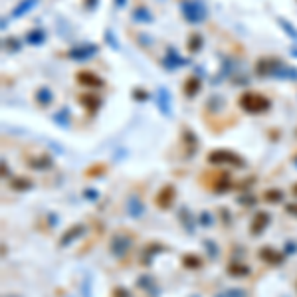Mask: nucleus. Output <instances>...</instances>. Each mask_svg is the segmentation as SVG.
<instances>
[{
    "instance_id": "47",
    "label": "nucleus",
    "mask_w": 297,
    "mask_h": 297,
    "mask_svg": "<svg viewBox=\"0 0 297 297\" xmlns=\"http://www.w3.org/2000/svg\"><path fill=\"white\" fill-rule=\"evenodd\" d=\"M295 289H297V282H295Z\"/></svg>"
},
{
    "instance_id": "44",
    "label": "nucleus",
    "mask_w": 297,
    "mask_h": 297,
    "mask_svg": "<svg viewBox=\"0 0 297 297\" xmlns=\"http://www.w3.org/2000/svg\"><path fill=\"white\" fill-rule=\"evenodd\" d=\"M291 56H295L297 58V50H291Z\"/></svg>"
},
{
    "instance_id": "36",
    "label": "nucleus",
    "mask_w": 297,
    "mask_h": 297,
    "mask_svg": "<svg viewBox=\"0 0 297 297\" xmlns=\"http://www.w3.org/2000/svg\"><path fill=\"white\" fill-rule=\"evenodd\" d=\"M133 97H137V99H141V101H147V99H149V93L143 90H133Z\"/></svg>"
},
{
    "instance_id": "1",
    "label": "nucleus",
    "mask_w": 297,
    "mask_h": 297,
    "mask_svg": "<svg viewBox=\"0 0 297 297\" xmlns=\"http://www.w3.org/2000/svg\"><path fill=\"white\" fill-rule=\"evenodd\" d=\"M238 105L242 111L250 113V115H259V113H266L270 109L271 101L268 95H264L259 91H244L238 97Z\"/></svg>"
},
{
    "instance_id": "39",
    "label": "nucleus",
    "mask_w": 297,
    "mask_h": 297,
    "mask_svg": "<svg viewBox=\"0 0 297 297\" xmlns=\"http://www.w3.org/2000/svg\"><path fill=\"white\" fill-rule=\"evenodd\" d=\"M105 36H107V42L113 46V50H119V44H115V40H113V34H111L109 30H107V34H105Z\"/></svg>"
},
{
    "instance_id": "3",
    "label": "nucleus",
    "mask_w": 297,
    "mask_h": 297,
    "mask_svg": "<svg viewBox=\"0 0 297 297\" xmlns=\"http://www.w3.org/2000/svg\"><path fill=\"white\" fill-rule=\"evenodd\" d=\"M206 161L210 165H232V167H246V161L238 153L228 151V149H218V151H212L206 156Z\"/></svg>"
},
{
    "instance_id": "25",
    "label": "nucleus",
    "mask_w": 297,
    "mask_h": 297,
    "mask_svg": "<svg viewBox=\"0 0 297 297\" xmlns=\"http://www.w3.org/2000/svg\"><path fill=\"white\" fill-rule=\"evenodd\" d=\"M202 44H204V38H202L200 34L193 32V34L188 36V42H186V50H188L190 54H196L200 48H202Z\"/></svg>"
},
{
    "instance_id": "6",
    "label": "nucleus",
    "mask_w": 297,
    "mask_h": 297,
    "mask_svg": "<svg viewBox=\"0 0 297 297\" xmlns=\"http://www.w3.org/2000/svg\"><path fill=\"white\" fill-rule=\"evenodd\" d=\"M279 67H282V60H277V58H259L256 62V74L264 76V78H268V76L273 78Z\"/></svg>"
},
{
    "instance_id": "4",
    "label": "nucleus",
    "mask_w": 297,
    "mask_h": 297,
    "mask_svg": "<svg viewBox=\"0 0 297 297\" xmlns=\"http://www.w3.org/2000/svg\"><path fill=\"white\" fill-rule=\"evenodd\" d=\"M131 246H133V238H131L129 234H115V236L111 238L109 250H111V254H113L117 259H121L127 256Z\"/></svg>"
},
{
    "instance_id": "21",
    "label": "nucleus",
    "mask_w": 297,
    "mask_h": 297,
    "mask_svg": "<svg viewBox=\"0 0 297 297\" xmlns=\"http://www.w3.org/2000/svg\"><path fill=\"white\" fill-rule=\"evenodd\" d=\"M26 42L30 46H42L46 42V32L40 30V28H34V30H30L26 34Z\"/></svg>"
},
{
    "instance_id": "5",
    "label": "nucleus",
    "mask_w": 297,
    "mask_h": 297,
    "mask_svg": "<svg viewBox=\"0 0 297 297\" xmlns=\"http://www.w3.org/2000/svg\"><path fill=\"white\" fill-rule=\"evenodd\" d=\"M76 81H78L79 85L91 88V90H99V88L105 85V79H101L95 72H91V69H81V72H78V74H76Z\"/></svg>"
},
{
    "instance_id": "27",
    "label": "nucleus",
    "mask_w": 297,
    "mask_h": 297,
    "mask_svg": "<svg viewBox=\"0 0 297 297\" xmlns=\"http://www.w3.org/2000/svg\"><path fill=\"white\" fill-rule=\"evenodd\" d=\"M159 107L165 115H170V95H168L167 90H159Z\"/></svg>"
},
{
    "instance_id": "43",
    "label": "nucleus",
    "mask_w": 297,
    "mask_h": 297,
    "mask_svg": "<svg viewBox=\"0 0 297 297\" xmlns=\"http://www.w3.org/2000/svg\"><path fill=\"white\" fill-rule=\"evenodd\" d=\"M291 194H293V196L297 198V184H293V186H291Z\"/></svg>"
},
{
    "instance_id": "13",
    "label": "nucleus",
    "mask_w": 297,
    "mask_h": 297,
    "mask_svg": "<svg viewBox=\"0 0 297 297\" xmlns=\"http://www.w3.org/2000/svg\"><path fill=\"white\" fill-rule=\"evenodd\" d=\"M26 163L30 168L34 170H50L54 167L52 156L48 155H34V156H26Z\"/></svg>"
},
{
    "instance_id": "19",
    "label": "nucleus",
    "mask_w": 297,
    "mask_h": 297,
    "mask_svg": "<svg viewBox=\"0 0 297 297\" xmlns=\"http://www.w3.org/2000/svg\"><path fill=\"white\" fill-rule=\"evenodd\" d=\"M228 273L234 275V277H248L250 275V268L242 264V261H238V259H234L228 264Z\"/></svg>"
},
{
    "instance_id": "28",
    "label": "nucleus",
    "mask_w": 297,
    "mask_h": 297,
    "mask_svg": "<svg viewBox=\"0 0 297 297\" xmlns=\"http://www.w3.org/2000/svg\"><path fill=\"white\" fill-rule=\"evenodd\" d=\"M54 123L56 125H60V127H69V123H72V115H69V111L67 109H62V111H58L56 115H54Z\"/></svg>"
},
{
    "instance_id": "24",
    "label": "nucleus",
    "mask_w": 297,
    "mask_h": 297,
    "mask_svg": "<svg viewBox=\"0 0 297 297\" xmlns=\"http://www.w3.org/2000/svg\"><path fill=\"white\" fill-rule=\"evenodd\" d=\"M273 78H277V79H295L297 81V67H291V65H284L282 64V67L275 72V76Z\"/></svg>"
},
{
    "instance_id": "9",
    "label": "nucleus",
    "mask_w": 297,
    "mask_h": 297,
    "mask_svg": "<svg viewBox=\"0 0 297 297\" xmlns=\"http://www.w3.org/2000/svg\"><path fill=\"white\" fill-rule=\"evenodd\" d=\"M258 256L266 264H270V266H282L285 259V254H282V252H277L275 248H271V246H264L261 250L258 252Z\"/></svg>"
},
{
    "instance_id": "7",
    "label": "nucleus",
    "mask_w": 297,
    "mask_h": 297,
    "mask_svg": "<svg viewBox=\"0 0 297 297\" xmlns=\"http://www.w3.org/2000/svg\"><path fill=\"white\" fill-rule=\"evenodd\" d=\"M174 198H177V188L172 186V184H165L155 196V204L161 210H167V208L172 206V202H174Z\"/></svg>"
},
{
    "instance_id": "41",
    "label": "nucleus",
    "mask_w": 297,
    "mask_h": 297,
    "mask_svg": "<svg viewBox=\"0 0 297 297\" xmlns=\"http://www.w3.org/2000/svg\"><path fill=\"white\" fill-rule=\"evenodd\" d=\"M97 2H99V0H85V6H90V8H95V6H97Z\"/></svg>"
},
{
    "instance_id": "38",
    "label": "nucleus",
    "mask_w": 297,
    "mask_h": 297,
    "mask_svg": "<svg viewBox=\"0 0 297 297\" xmlns=\"http://www.w3.org/2000/svg\"><path fill=\"white\" fill-rule=\"evenodd\" d=\"M285 212L289 216H297V202H291V204H285Z\"/></svg>"
},
{
    "instance_id": "23",
    "label": "nucleus",
    "mask_w": 297,
    "mask_h": 297,
    "mask_svg": "<svg viewBox=\"0 0 297 297\" xmlns=\"http://www.w3.org/2000/svg\"><path fill=\"white\" fill-rule=\"evenodd\" d=\"M182 266L186 270H200L202 268V258L196 256V254H186V256H182Z\"/></svg>"
},
{
    "instance_id": "12",
    "label": "nucleus",
    "mask_w": 297,
    "mask_h": 297,
    "mask_svg": "<svg viewBox=\"0 0 297 297\" xmlns=\"http://www.w3.org/2000/svg\"><path fill=\"white\" fill-rule=\"evenodd\" d=\"M79 103L85 107V111L88 113H97L99 111V107L103 103V99L99 97V95H95V93H83V95H79Z\"/></svg>"
},
{
    "instance_id": "35",
    "label": "nucleus",
    "mask_w": 297,
    "mask_h": 297,
    "mask_svg": "<svg viewBox=\"0 0 297 297\" xmlns=\"http://www.w3.org/2000/svg\"><path fill=\"white\" fill-rule=\"evenodd\" d=\"M83 194H85V198H88V200H97V196H99V193H97L95 188H85Z\"/></svg>"
},
{
    "instance_id": "32",
    "label": "nucleus",
    "mask_w": 297,
    "mask_h": 297,
    "mask_svg": "<svg viewBox=\"0 0 297 297\" xmlns=\"http://www.w3.org/2000/svg\"><path fill=\"white\" fill-rule=\"evenodd\" d=\"M277 24L282 26V30H284L285 34L289 36V38H291V40H297V28L291 26V24H289V22H287L285 18H277Z\"/></svg>"
},
{
    "instance_id": "45",
    "label": "nucleus",
    "mask_w": 297,
    "mask_h": 297,
    "mask_svg": "<svg viewBox=\"0 0 297 297\" xmlns=\"http://www.w3.org/2000/svg\"><path fill=\"white\" fill-rule=\"evenodd\" d=\"M293 165H295V167H297V155L293 156Z\"/></svg>"
},
{
    "instance_id": "14",
    "label": "nucleus",
    "mask_w": 297,
    "mask_h": 297,
    "mask_svg": "<svg viewBox=\"0 0 297 297\" xmlns=\"http://www.w3.org/2000/svg\"><path fill=\"white\" fill-rule=\"evenodd\" d=\"M40 4V0H20L16 6L12 8V12H10V18H22V16H26L30 10H34L36 6Z\"/></svg>"
},
{
    "instance_id": "37",
    "label": "nucleus",
    "mask_w": 297,
    "mask_h": 297,
    "mask_svg": "<svg viewBox=\"0 0 297 297\" xmlns=\"http://www.w3.org/2000/svg\"><path fill=\"white\" fill-rule=\"evenodd\" d=\"M113 297H131V293L125 287H115L113 289Z\"/></svg>"
},
{
    "instance_id": "34",
    "label": "nucleus",
    "mask_w": 297,
    "mask_h": 297,
    "mask_svg": "<svg viewBox=\"0 0 297 297\" xmlns=\"http://www.w3.org/2000/svg\"><path fill=\"white\" fill-rule=\"evenodd\" d=\"M204 248H206L208 258L210 259L218 258V246H216V242H212V240H204Z\"/></svg>"
},
{
    "instance_id": "10",
    "label": "nucleus",
    "mask_w": 297,
    "mask_h": 297,
    "mask_svg": "<svg viewBox=\"0 0 297 297\" xmlns=\"http://www.w3.org/2000/svg\"><path fill=\"white\" fill-rule=\"evenodd\" d=\"M270 220H271V216L266 212V210L256 212V216H254L252 224H250V232H252V236H259L261 232H266V228H268Z\"/></svg>"
},
{
    "instance_id": "40",
    "label": "nucleus",
    "mask_w": 297,
    "mask_h": 297,
    "mask_svg": "<svg viewBox=\"0 0 297 297\" xmlns=\"http://www.w3.org/2000/svg\"><path fill=\"white\" fill-rule=\"evenodd\" d=\"M291 252H297L295 242H287V246H285V256H287V254H291Z\"/></svg>"
},
{
    "instance_id": "42",
    "label": "nucleus",
    "mask_w": 297,
    "mask_h": 297,
    "mask_svg": "<svg viewBox=\"0 0 297 297\" xmlns=\"http://www.w3.org/2000/svg\"><path fill=\"white\" fill-rule=\"evenodd\" d=\"M125 2H127V0H115V6H117V8H123V6H125Z\"/></svg>"
},
{
    "instance_id": "17",
    "label": "nucleus",
    "mask_w": 297,
    "mask_h": 297,
    "mask_svg": "<svg viewBox=\"0 0 297 297\" xmlns=\"http://www.w3.org/2000/svg\"><path fill=\"white\" fill-rule=\"evenodd\" d=\"M127 212H129L131 218H139L143 212H145V204H143V200L137 194L129 196V200H127Z\"/></svg>"
},
{
    "instance_id": "15",
    "label": "nucleus",
    "mask_w": 297,
    "mask_h": 297,
    "mask_svg": "<svg viewBox=\"0 0 297 297\" xmlns=\"http://www.w3.org/2000/svg\"><path fill=\"white\" fill-rule=\"evenodd\" d=\"M202 88V81L196 78V76H188V78L184 79V83H182V93L188 97V99H193L198 95V91Z\"/></svg>"
},
{
    "instance_id": "22",
    "label": "nucleus",
    "mask_w": 297,
    "mask_h": 297,
    "mask_svg": "<svg viewBox=\"0 0 297 297\" xmlns=\"http://www.w3.org/2000/svg\"><path fill=\"white\" fill-rule=\"evenodd\" d=\"M10 186H12V190H16V193H24V190H30V188L34 186V182H32V179H28V177H18V179H12V181H10Z\"/></svg>"
},
{
    "instance_id": "2",
    "label": "nucleus",
    "mask_w": 297,
    "mask_h": 297,
    "mask_svg": "<svg viewBox=\"0 0 297 297\" xmlns=\"http://www.w3.org/2000/svg\"><path fill=\"white\" fill-rule=\"evenodd\" d=\"M181 14L188 24H202L206 20L208 10L200 0H184L181 4Z\"/></svg>"
},
{
    "instance_id": "29",
    "label": "nucleus",
    "mask_w": 297,
    "mask_h": 297,
    "mask_svg": "<svg viewBox=\"0 0 297 297\" xmlns=\"http://www.w3.org/2000/svg\"><path fill=\"white\" fill-rule=\"evenodd\" d=\"M182 141H184V145L188 147V156L194 153V149L198 147V141H196V137H194V133L190 129H184V133H182Z\"/></svg>"
},
{
    "instance_id": "46",
    "label": "nucleus",
    "mask_w": 297,
    "mask_h": 297,
    "mask_svg": "<svg viewBox=\"0 0 297 297\" xmlns=\"http://www.w3.org/2000/svg\"><path fill=\"white\" fill-rule=\"evenodd\" d=\"M4 297H18V295H4Z\"/></svg>"
},
{
    "instance_id": "33",
    "label": "nucleus",
    "mask_w": 297,
    "mask_h": 297,
    "mask_svg": "<svg viewBox=\"0 0 297 297\" xmlns=\"http://www.w3.org/2000/svg\"><path fill=\"white\" fill-rule=\"evenodd\" d=\"M198 224H200L202 228H210V226L214 224V218H212V214H210L208 210L200 212V214H198Z\"/></svg>"
},
{
    "instance_id": "8",
    "label": "nucleus",
    "mask_w": 297,
    "mask_h": 297,
    "mask_svg": "<svg viewBox=\"0 0 297 297\" xmlns=\"http://www.w3.org/2000/svg\"><path fill=\"white\" fill-rule=\"evenodd\" d=\"M99 52V48L95 44H83V46H78V48H72L67 52V58L69 60H76V62H83V60H90L95 54Z\"/></svg>"
},
{
    "instance_id": "20",
    "label": "nucleus",
    "mask_w": 297,
    "mask_h": 297,
    "mask_svg": "<svg viewBox=\"0 0 297 297\" xmlns=\"http://www.w3.org/2000/svg\"><path fill=\"white\" fill-rule=\"evenodd\" d=\"M165 62H167L168 69H174L177 65H184V64H186V60H184V58H181V56L177 54V50H174V48H168V50H167V58H165Z\"/></svg>"
},
{
    "instance_id": "11",
    "label": "nucleus",
    "mask_w": 297,
    "mask_h": 297,
    "mask_svg": "<svg viewBox=\"0 0 297 297\" xmlns=\"http://www.w3.org/2000/svg\"><path fill=\"white\" fill-rule=\"evenodd\" d=\"M85 234V226L83 224H76V226H72L69 230H65L62 234V238H60V248H67L69 244H74L78 238H81Z\"/></svg>"
},
{
    "instance_id": "18",
    "label": "nucleus",
    "mask_w": 297,
    "mask_h": 297,
    "mask_svg": "<svg viewBox=\"0 0 297 297\" xmlns=\"http://www.w3.org/2000/svg\"><path fill=\"white\" fill-rule=\"evenodd\" d=\"M131 18L139 24H151L153 22V14L149 12L147 6H135V10L131 12Z\"/></svg>"
},
{
    "instance_id": "30",
    "label": "nucleus",
    "mask_w": 297,
    "mask_h": 297,
    "mask_svg": "<svg viewBox=\"0 0 297 297\" xmlns=\"http://www.w3.org/2000/svg\"><path fill=\"white\" fill-rule=\"evenodd\" d=\"M264 200H266V202H271V204H277V202L284 200V193H282L279 188H270V190L264 193Z\"/></svg>"
},
{
    "instance_id": "16",
    "label": "nucleus",
    "mask_w": 297,
    "mask_h": 297,
    "mask_svg": "<svg viewBox=\"0 0 297 297\" xmlns=\"http://www.w3.org/2000/svg\"><path fill=\"white\" fill-rule=\"evenodd\" d=\"M34 99H36V103L42 105V107H48V105H52L54 101V91L48 88V85H40L36 93H34Z\"/></svg>"
},
{
    "instance_id": "31",
    "label": "nucleus",
    "mask_w": 297,
    "mask_h": 297,
    "mask_svg": "<svg viewBox=\"0 0 297 297\" xmlns=\"http://www.w3.org/2000/svg\"><path fill=\"white\" fill-rule=\"evenodd\" d=\"M214 297H248V291L242 289V287H234V289H224L216 293Z\"/></svg>"
},
{
    "instance_id": "26",
    "label": "nucleus",
    "mask_w": 297,
    "mask_h": 297,
    "mask_svg": "<svg viewBox=\"0 0 297 297\" xmlns=\"http://www.w3.org/2000/svg\"><path fill=\"white\" fill-rule=\"evenodd\" d=\"M230 186H232L230 177H228L226 172H220L218 181H214V190H216V193H226V190H230Z\"/></svg>"
}]
</instances>
